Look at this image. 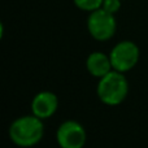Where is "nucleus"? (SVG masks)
Masks as SVG:
<instances>
[{
  "label": "nucleus",
  "mask_w": 148,
  "mask_h": 148,
  "mask_svg": "<svg viewBox=\"0 0 148 148\" xmlns=\"http://www.w3.org/2000/svg\"><path fill=\"white\" fill-rule=\"evenodd\" d=\"M116 29H117V22L114 14L104 10L103 8L91 12L87 18V30L95 40H109L114 35Z\"/></svg>",
  "instance_id": "7ed1b4c3"
},
{
  "label": "nucleus",
  "mask_w": 148,
  "mask_h": 148,
  "mask_svg": "<svg viewBox=\"0 0 148 148\" xmlns=\"http://www.w3.org/2000/svg\"><path fill=\"white\" fill-rule=\"evenodd\" d=\"M73 3L78 9L90 13L96 9H100L103 5V0H73Z\"/></svg>",
  "instance_id": "6e6552de"
},
{
  "label": "nucleus",
  "mask_w": 148,
  "mask_h": 148,
  "mask_svg": "<svg viewBox=\"0 0 148 148\" xmlns=\"http://www.w3.org/2000/svg\"><path fill=\"white\" fill-rule=\"evenodd\" d=\"M96 92L100 101L105 105H118L127 96L129 82L123 73L113 69L107 75L99 78Z\"/></svg>",
  "instance_id": "f03ea898"
},
{
  "label": "nucleus",
  "mask_w": 148,
  "mask_h": 148,
  "mask_svg": "<svg viewBox=\"0 0 148 148\" xmlns=\"http://www.w3.org/2000/svg\"><path fill=\"white\" fill-rule=\"evenodd\" d=\"M113 69L121 73H126L135 68L138 64L140 51L139 47L131 40H122L117 43L109 53Z\"/></svg>",
  "instance_id": "20e7f679"
},
{
  "label": "nucleus",
  "mask_w": 148,
  "mask_h": 148,
  "mask_svg": "<svg viewBox=\"0 0 148 148\" xmlns=\"http://www.w3.org/2000/svg\"><path fill=\"white\" fill-rule=\"evenodd\" d=\"M44 135L43 120L34 114L18 117L9 126V138L18 147H33Z\"/></svg>",
  "instance_id": "f257e3e1"
},
{
  "label": "nucleus",
  "mask_w": 148,
  "mask_h": 148,
  "mask_svg": "<svg viewBox=\"0 0 148 148\" xmlns=\"http://www.w3.org/2000/svg\"><path fill=\"white\" fill-rule=\"evenodd\" d=\"M86 68L95 78H101L113 70L110 57L103 52H92L86 60Z\"/></svg>",
  "instance_id": "0eeeda50"
},
{
  "label": "nucleus",
  "mask_w": 148,
  "mask_h": 148,
  "mask_svg": "<svg viewBox=\"0 0 148 148\" xmlns=\"http://www.w3.org/2000/svg\"><path fill=\"white\" fill-rule=\"evenodd\" d=\"M59 107V99L51 91H40L31 100V112L40 120L53 116Z\"/></svg>",
  "instance_id": "423d86ee"
},
{
  "label": "nucleus",
  "mask_w": 148,
  "mask_h": 148,
  "mask_svg": "<svg viewBox=\"0 0 148 148\" xmlns=\"http://www.w3.org/2000/svg\"><path fill=\"white\" fill-rule=\"evenodd\" d=\"M86 139L84 127L73 120L64 121L56 131V140L60 148H83Z\"/></svg>",
  "instance_id": "39448f33"
},
{
  "label": "nucleus",
  "mask_w": 148,
  "mask_h": 148,
  "mask_svg": "<svg viewBox=\"0 0 148 148\" xmlns=\"http://www.w3.org/2000/svg\"><path fill=\"white\" fill-rule=\"evenodd\" d=\"M101 8L112 14H116L121 9V0H103Z\"/></svg>",
  "instance_id": "1a4fd4ad"
}]
</instances>
